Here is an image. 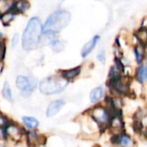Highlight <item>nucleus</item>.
<instances>
[{"label": "nucleus", "instance_id": "obj_1", "mask_svg": "<svg viewBox=\"0 0 147 147\" xmlns=\"http://www.w3.org/2000/svg\"><path fill=\"white\" fill-rule=\"evenodd\" d=\"M43 22L37 16L30 17L21 35V47L25 52H31L41 47Z\"/></svg>", "mask_w": 147, "mask_h": 147}, {"label": "nucleus", "instance_id": "obj_2", "mask_svg": "<svg viewBox=\"0 0 147 147\" xmlns=\"http://www.w3.org/2000/svg\"><path fill=\"white\" fill-rule=\"evenodd\" d=\"M71 20V15L69 11L59 9L48 15L43 22V32H51L58 34L68 26Z\"/></svg>", "mask_w": 147, "mask_h": 147}, {"label": "nucleus", "instance_id": "obj_3", "mask_svg": "<svg viewBox=\"0 0 147 147\" xmlns=\"http://www.w3.org/2000/svg\"><path fill=\"white\" fill-rule=\"evenodd\" d=\"M69 82L60 74L51 75L42 78L38 84V90L44 96H53L62 93L68 86Z\"/></svg>", "mask_w": 147, "mask_h": 147}, {"label": "nucleus", "instance_id": "obj_4", "mask_svg": "<svg viewBox=\"0 0 147 147\" xmlns=\"http://www.w3.org/2000/svg\"><path fill=\"white\" fill-rule=\"evenodd\" d=\"M38 84L36 78L25 74H19L15 79V85L20 91L19 95L24 99H28L33 95L34 90L38 89Z\"/></svg>", "mask_w": 147, "mask_h": 147}, {"label": "nucleus", "instance_id": "obj_5", "mask_svg": "<svg viewBox=\"0 0 147 147\" xmlns=\"http://www.w3.org/2000/svg\"><path fill=\"white\" fill-rule=\"evenodd\" d=\"M4 128L6 134V144L8 146L9 144L11 146H16L22 141H25L27 131L22 124L12 120Z\"/></svg>", "mask_w": 147, "mask_h": 147}, {"label": "nucleus", "instance_id": "obj_6", "mask_svg": "<svg viewBox=\"0 0 147 147\" xmlns=\"http://www.w3.org/2000/svg\"><path fill=\"white\" fill-rule=\"evenodd\" d=\"M90 117L91 119L100 127H107L109 125L110 120L113 116L112 112L106 106H95L90 110Z\"/></svg>", "mask_w": 147, "mask_h": 147}, {"label": "nucleus", "instance_id": "obj_7", "mask_svg": "<svg viewBox=\"0 0 147 147\" xmlns=\"http://www.w3.org/2000/svg\"><path fill=\"white\" fill-rule=\"evenodd\" d=\"M24 142L27 147H45L47 143V137L38 130L27 131Z\"/></svg>", "mask_w": 147, "mask_h": 147}, {"label": "nucleus", "instance_id": "obj_8", "mask_svg": "<svg viewBox=\"0 0 147 147\" xmlns=\"http://www.w3.org/2000/svg\"><path fill=\"white\" fill-rule=\"evenodd\" d=\"M65 101L64 99H56L50 102L46 109V116L47 118H53L57 115L60 110L65 107Z\"/></svg>", "mask_w": 147, "mask_h": 147}, {"label": "nucleus", "instance_id": "obj_9", "mask_svg": "<svg viewBox=\"0 0 147 147\" xmlns=\"http://www.w3.org/2000/svg\"><path fill=\"white\" fill-rule=\"evenodd\" d=\"M109 127L111 129V131L114 133L115 135H118V134L124 133L123 132L124 122H123V120L120 116L119 114H115L112 116L110 122H109Z\"/></svg>", "mask_w": 147, "mask_h": 147}, {"label": "nucleus", "instance_id": "obj_10", "mask_svg": "<svg viewBox=\"0 0 147 147\" xmlns=\"http://www.w3.org/2000/svg\"><path fill=\"white\" fill-rule=\"evenodd\" d=\"M21 124L25 128L26 131L38 130L40 127L39 120L32 115H24L21 119Z\"/></svg>", "mask_w": 147, "mask_h": 147}, {"label": "nucleus", "instance_id": "obj_11", "mask_svg": "<svg viewBox=\"0 0 147 147\" xmlns=\"http://www.w3.org/2000/svg\"><path fill=\"white\" fill-rule=\"evenodd\" d=\"M31 8L29 0H15L13 10L17 16L26 15Z\"/></svg>", "mask_w": 147, "mask_h": 147}, {"label": "nucleus", "instance_id": "obj_12", "mask_svg": "<svg viewBox=\"0 0 147 147\" xmlns=\"http://www.w3.org/2000/svg\"><path fill=\"white\" fill-rule=\"evenodd\" d=\"M112 140L114 141V143L121 147H133L134 146V140L125 133H122L118 135H115Z\"/></svg>", "mask_w": 147, "mask_h": 147}, {"label": "nucleus", "instance_id": "obj_13", "mask_svg": "<svg viewBox=\"0 0 147 147\" xmlns=\"http://www.w3.org/2000/svg\"><path fill=\"white\" fill-rule=\"evenodd\" d=\"M99 40H100V36L99 35H95L90 41H88L83 47V48L81 50V56L83 58H86L95 49V47L97 45Z\"/></svg>", "mask_w": 147, "mask_h": 147}, {"label": "nucleus", "instance_id": "obj_14", "mask_svg": "<svg viewBox=\"0 0 147 147\" xmlns=\"http://www.w3.org/2000/svg\"><path fill=\"white\" fill-rule=\"evenodd\" d=\"M1 96H2V98L5 102H7L9 103L14 102V96H13L12 89H11L9 83L7 80H5L3 84L2 90H1Z\"/></svg>", "mask_w": 147, "mask_h": 147}, {"label": "nucleus", "instance_id": "obj_15", "mask_svg": "<svg viewBox=\"0 0 147 147\" xmlns=\"http://www.w3.org/2000/svg\"><path fill=\"white\" fill-rule=\"evenodd\" d=\"M80 73H81V66H77L74 68L67 69V70H63L59 72L61 77H63L68 82L77 78L80 75Z\"/></svg>", "mask_w": 147, "mask_h": 147}, {"label": "nucleus", "instance_id": "obj_16", "mask_svg": "<svg viewBox=\"0 0 147 147\" xmlns=\"http://www.w3.org/2000/svg\"><path fill=\"white\" fill-rule=\"evenodd\" d=\"M17 15L15 13L14 10H11L9 12H7L2 16H0V23L3 27H9L12 22L16 18Z\"/></svg>", "mask_w": 147, "mask_h": 147}, {"label": "nucleus", "instance_id": "obj_17", "mask_svg": "<svg viewBox=\"0 0 147 147\" xmlns=\"http://www.w3.org/2000/svg\"><path fill=\"white\" fill-rule=\"evenodd\" d=\"M104 96H105V90L103 87L100 86L91 90L90 95V99L92 103H97L98 102L102 100V98H103Z\"/></svg>", "mask_w": 147, "mask_h": 147}, {"label": "nucleus", "instance_id": "obj_18", "mask_svg": "<svg viewBox=\"0 0 147 147\" xmlns=\"http://www.w3.org/2000/svg\"><path fill=\"white\" fill-rule=\"evenodd\" d=\"M136 78L140 83L147 81V61L146 64L140 65L136 71Z\"/></svg>", "mask_w": 147, "mask_h": 147}, {"label": "nucleus", "instance_id": "obj_19", "mask_svg": "<svg viewBox=\"0 0 147 147\" xmlns=\"http://www.w3.org/2000/svg\"><path fill=\"white\" fill-rule=\"evenodd\" d=\"M134 54L136 58V61L138 63H141L144 59H145V54H146V48L145 45L140 43L135 46L134 47Z\"/></svg>", "mask_w": 147, "mask_h": 147}, {"label": "nucleus", "instance_id": "obj_20", "mask_svg": "<svg viewBox=\"0 0 147 147\" xmlns=\"http://www.w3.org/2000/svg\"><path fill=\"white\" fill-rule=\"evenodd\" d=\"M48 47H50V48L55 52V53H59L61 51H63L65 49V42L60 40L59 37H57L56 39H54L49 45Z\"/></svg>", "mask_w": 147, "mask_h": 147}, {"label": "nucleus", "instance_id": "obj_21", "mask_svg": "<svg viewBox=\"0 0 147 147\" xmlns=\"http://www.w3.org/2000/svg\"><path fill=\"white\" fill-rule=\"evenodd\" d=\"M136 37L139 40L140 43L146 45L147 43V29L145 27H142L136 32Z\"/></svg>", "mask_w": 147, "mask_h": 147}, {"label": "nucleus", "instance_id": "obj_22", "mask_svg": "<svg viewBox=\"0 0 147 147\" xmlns=\"http://www.w3.org/2000/svg\"><path fill=\"white\" fill-rule=\"evenodd\" d=\"M7 54V40H0V62L4 63Z\"/></svg>", "mask_w": 147, "mask_h": 147}, {"label": "nucleus", "instance_id": "obj_23", "mask_svg": "<svg viewBox=\"0 0 147 147\" xmlns=\"http://www.w3.org/2000/svg\"><path fill=\"white\" fill-rule=\"evenodd\" d=\"M21 42V35L19 33H15L13 34V35L11 36L10 39V47L12 49H15L16 47H17V46L20 44Z\"/></svg>", "mask_w": 147, "mask_h": 147}, {"label": "nucleus", "instance_id": "obj_24", "mask_svg": "<svg viewBox=\"0 0 147 147\" xmlns=\"http://www.w3.org/2000/svg\"><path fill=\"white\" fill-rule=\"evenodd\" d=\"M12 120L9 116L0 110V127H5Z\"/></svg>", "mask_w": 147, "mask_h": 147}, {"label": "nucleus", "instance_id": "obj_25", "mask_svg": "<svg viewBox=\"0 0 147 147\" xmlns=\"http://www.w3.org/2000/svg\"><path fill=\"white\" fill-rule=\"evenodd\" d=\"M97 59L98 61H100L101 63H104L105 59H106V55H105V52L104 50H101L98 54H97Z\"/></svg>", "mask_w": 147, "mask_h": 147}, {"label": "nucleus", "instance_id": "obj_26", "mask_svg": "<svg viewBox=\"0 0 147 147\" xmlns=\"http://www.w3.org/2000/svg\"><path fill=\"white\" fill-rule=\"evenodd\" d=\"M7 40V36L4 34V32L2 29H0V40Z\"/></svg>", "mask_w": 147, "mask_h": 147}, {"label": "nucleus", "instance_id": "obj_27", "mask_svg": "<svg viewBox=\"0 0 147 147\" xmlns=\"http://www.w3.org/2000/svg\"><path fill=\"white\" fill-rule=\"evenodd\" d=\"M3 69H4V63H1V62H0V77H1V75L3 74Z\"/></svg>", "mask_w": 147, "mask_h": 147}, {"label": "nucleus", "instance_id": "obj_28", "mask_svg": "<svg viewBox=\"0 0 147 147\" xmlns=\"http://www.w3.org/2000/svg\"><path fill=\"white\" fill-rule=\"evenodd\" d=\"M0 147H10L9 146H8L7 144L4 143H0Z\"/></svg>", "mask_w": 147, "mask_h": 147}]
</instances>
